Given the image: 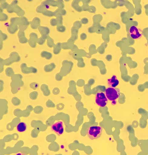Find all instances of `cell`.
<instances>
[{"instance_id":"6da1fadb","label":"cell","mask_w":148,"mask_h":155,"mask_svg":"<svg viewBox=\"0 0 148 155\" xmlns=\"http://www.w3.org/2000/svg\"><path fill=\"white\" fill-rule=\"evenodd\" d=\"M102 128L99 126L90 127L87 131V135L89 138L92 140L99 138L101 135Z\"/></svg>"},{"instance_id":"7a4b0ae2","label":"cell","mask_w":148,"mask_h":155,"mask_svg":"<svg viewBox=\"0 0 148 155\" xmlns=\"http://www.w3.org/2000/svg\"><path fill=\"white\" fill-rule=\"evenodd\" d=\"M105 94L107 98L109 100L113 101L119 97L120 90L118 88L115 87H109L106 89Z\"/></svg>"},{"instance_id":"3957f363","label":"cell","mask_w":148,"mask_h":155,"mask_svg":"<svg viewBox=\"0 0 148 155\" xmlns=\"http://www.w3.org/2000/svg\"><path fill=\"white\" fill-rule=\"evenodd\" d=\"M107 99L105 94L103 92L97 93L96 96L95 102L99 106L105 107L107 104Z\"/></svg>"},{"instance_id":"277c9868","label":"cell","mask_w":148,"mask_h":155,"mask_svg":"<svg viewBox=\"0 0 148 155\" xmlns=\"http://www.w3.org/2000/svg\"><path fill=\"white\" fill-rule=\"evenodd\" d=\"M129 33L130 37L133 39H138L142 35L141 30L136 26H131L129 29Z\"/></svg>"},{"instance_id":"5b68a950","label":"cell","mask_w":148,"mask_h":155,"mask_svg":"<svg viewBox=\"0 0 148 155\" xmlns=\"http://www.w3.org/2000/svg\"><path fill=\"white\" fill-rule=\"evenodd\" d=\"M51 128L58 135H61L64 132L63 122L59 121L53 124L51 126Z\"/></svg>"},{"instance_id":"8992f818","label":"cell","mask_w":148,"mask_h":155,"mask_svg":"<svg viewBox=\"0 0 148 155\" xmlns=\"http://www.w3.org/2000/svg\"><path fill=\"white\" fill-rule=\"evenodd\" d=\"M107 82L109 86L113 87H115L119 84V81L115 75H113L111 78L108 79Z\"/></svg>"},{"instance_id":"52a82bcc","label":"cell","mask_w":148,"mask_h":155,"mask_svg":"<svg viewBox=\"0 0 148 155\" xmlns=\"http://www.w3.org/2000/svg\"><path fill=\"white\" fill-rule=\"evenodd\" d=\"M27 129L26 124L23 122L19 123L17 126V129L18 131L23 132L26 130Z\"/></svg>"}]
</instances>
